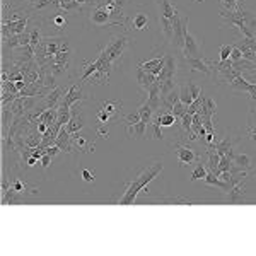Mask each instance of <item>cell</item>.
Returning a JSON list of instances; mask_svg holds the SVG:
<instances>
[{
    "mask_svg": "<svg viewBox=\"0 0 256 256\" xmlns=\"http://www.w3.org/2000/svg\"><path fill=\"white\" fill-rule=\"evenodd\" d=\"M220 18L229 26H234L236 30L241 31L244 38H256V18L251 12L244 9H238L232 12L220 10Z\"/></svg>",
    "mask_w": 256,
    "mask_h": 256,
    "instance_id": "obj_2",
    "label": "cell"
},
{
    "mask_svg": "<svg viewBox=\"0 0 256 256\" xmlns=\"http://www.w3.org/2000/svg\"><path fill=\"white\" fill-rule=\"evenodd\" d=\"M102 2H108V0H98V4H102ZM96 4V6H98Z\"/></svg>",
    "mask_w": 256,
    "mask_h": 256,
    "instance_id": "obj_42",
    "label": "cell"
},
{
    "mask_svg": "<svg viewBox=\"0 0 256 256\" xmlns=\"http://www.w3.org/2000/svg\"><path fill=\"white\" fill-rule=\"evenodd\" d=\"M180 99H181V102H183L184 106H190L193 101H195V99L192 98V94H190V89H188L186 84L180 88Z\"/></svg>",
    "mask_w": 256,
    "mask_h": 256,
    "instance_id": "obj_30",
    "label": "cell"
},
{
    "mask_svg": "<svg viewBox=\"0 0 256 256\" xmlns=\"http://www.w3.org/2000/svg\"><path fill=\"white\" fill-rule=\"evenodd\" d=\"M188 89H190V94H192V98L193 99H198L202 96V88L200 86H196L195 82H188Z\"/></svg>",
    "mask_w": 256,
    "mask_h": 256,
    "instance_id": "obj_34",
    "label": "cell"
},
{
    "mask_svg": "<svg viewBox=\"0 0 256 256\" xmlns=\"http://www.w3.org/2000/svg\"><path fill=\"white\" fill-rule=\"evenodd\" d=\"M239 60H242V52L234 44L232 53H230V62H239Z\"/></svg>",
    "mask_w": 256,
    "mask_h": 256,
    "instance_id": "obj_37",
    "label": "cell"
},
{
    "mask_svg": "<svg viewBox=\"0 0 256 256\" xmlns=\"http://www.w3.org/2000/svg\"><path fill=\"white\" fill-rule=\"evenodd\" d=\"M70 111H72V116H70L65 128H67L68 134L74 135V134H79L82 128H84V118H82V113H80V102H76V104L70 108Z\"/></svg>",
    "mask_w": 256,
    "mask_h": 256,
    "instance_id": "obj_12",
    "label": "cell"
},
{
    "mask_svg": "<svg viewBox=\"0 0 256 256\" xmlns=\"http://www.w3.org/2000/svg\"><path fill=\"white\" fill-rule=\"evenodd\" d=\"M190 68H192V72H200L204 74V76H208L212 77L214 72H216V67H214V64L216 62H210L204 56V58H186Z\"/></svg>",
    "mask_w": 256,
    "mask_h": 256,
    "instance_id": "obj_13",
    "label": "cell"
},
{
    "mask_svg": "<svg viewBox=\"0 0 256 256\" xmlns=\"http://www.w3.org/2000/svg\"><path fill=\"white\" fill-rule=\"evenodd\" d=\"M88 96L82 94V89L80 86L77 84H72L70 88L65 90L64 96H62V101H60V106L58 108H64V110H70L76 102H82Z\"/></svg>",
    "mask_w": 256,
    "mask_h": 256,
    "instance_id": "obj_9",
    "label": "cell"
},
{
    "mask_svg": "<svg viewBox=\"0 0 256 256\" xmlns=\"http://www.w3.org/2000/svg\"><path fill=\"white\" fill-rule=\"evenodd\" d=\"M72 138H74V146L76 147H79L80 150H84V152H88V147H86V137L84 135H80V134H74L72 135Z\"/></svg>",
    "mask_w": 256,
    "mask_h": 256,
    "instance_id": "obj_32",
    "label": "cell"
},
{
    "mask_svg": "<svg viewBox=\"0 0 256 256\" xmlns=\"http://www.w3.org/2000/svg\"><path fill=\"white\" fill-rule=\"evenodd\" d=\"M174 150H176L178 162L183 168L192 166V164H195V162H200V159H202L196 150H193L192 147L184 146V144H174Z\"/></svg>",
    "mask_w": 256,
    "mask_h": 256,
    "instance_id": "obj_7",
    "label": "cell"
},
{
    "mask_svg": "<svg viewBox=\"0 0 256 256\" xmlns=\"http://www.w3.org/2000/svg\"><path fill=\"white\" fill-rule=\"evenodd\" d=\"M164 64H166V55H156L147 62H144V64H140L138 68L147 74H152L154 77H159L164 68Z\"/></svg>",
    "mask_w": 256,
    "mask_h": 256,
    "instance_id": "obj_11",
    "label": "cell"
},
{
    "mask_svg": "<svg viewBox=\"0 0 256 256\" xmlns=\"http://www.w3.org/2000/svg\"><path fill=\"white\" fill-rule=\"evenodd\" d=\"M10 188L14 190V192L20 193V195H26V193H30V195H38V188L31 186L28 181H22V180H19V178H16V180L12 181Z\"/></svg>",
    "mask_w": 256,
    "mask_h": 256,
    "instance_id": "obj_16",
    "label": "cell"
},
{
    "mask_svg": "<svg viewBox=\"0 0 256 256\" xmlns=\"http://www.w3.org/2000/svg\"><path fill=\"white\" fill-rule=\"evenodd\" d=\"M159 122L162 126H172L178 123V118L171 113V111H159Z\"/></svg>",
    "mask_w": 256,
    "mask_h": 256,
    "instance_id": "obj_27",
    "label": "cell"
},
{
    "mask_svg": "<svg viewBox=\"0 0 256 256\" xmlns=\"http://www.w3.org/2000/svg\"><path fill=\"white\" fill-rule=\"evenodd\" d=\"M246 134L251 140H256V122H254V110L250 108V122L246 126Z\"/></svg>",
    "mask_w": 256,
    "mask_h": 256,
    "instance_id": "obj_29",
    "label": "cell"
},
{
    "mask_svg": "<svg viewBox=\"0 0 256 256\" xmlns=\"http://www.w3.org/2000/svg\"><path fill=\"white\" fill-rule=\"evenodd\" d=\"M98 135H99V138L108 137V135H110L108 125H102V123H99V126H98Z\"/></svg>",
    "mask_w": 256,
    "mask_h": 256,
    "instance_id": "obj_38",
    "label": "cell"
},
{
    "mask_svg": "<svg viewBox=\"0 0 256 256\" xmlns=\"http://www.w3.org/2000/svg\"><path fill=\"white\" fill-rule=\"evenodd\" d=\"M55 144L62 148V152H74V138H72V134H68L67 132V128H62L60 130V134H58V137H56L55 140Z\"/></svg>",
    "mask_w": 256,
    "mask_h": 256,
    "instance_id": "obj_15",
    "label": "cell"
},
{
    "mask_svg": "<svg viewBox=\"0 0 256 256\" xmlns=\"http://www.w3.org/2000/svg\"><path fill=\"white\" fill-rule=\"evenodd\" d=\"M82 178H84V181H88V183H92V181H94V171L84 169V171H82Z\"/></svg>",
    "mask_w": 256,
    "mask_h": 256,
    "instance_id": "obj_40",
    "label": "cell"
},
{
    "mask_svg": "<svg viewBox=\"0 0 256 256\" xmlns=\"http://www.w3.org/2000/svg\"><path fill=\"white\" fill-rule=\"evenodd\" d=\"M193 2H196V4H200V2H204V0H193Z\"/></svg>",
    "mask_w": 256,
    "mask_h": 256,
    "instance_id": "obj_43",
    "label": "cell"
},
{
    "mask_svg": "<svg viewBox=\"0 0 256 256\" xmlns=\"http://www.w3.org/2000/svg\"><path fill=\"white\" fill-rule=\"evenodd\" d=\"M204 181L207 184H212V186H217V188H222L224 192H229L230 186H229V183H226V181H222L220 178H218L217 174H214V172H207V176L204 178Z\"/></svg>",
    "mask_w": 256,
    "mask_h": 256,
    "instance_id": "obj_24",
    "label": "cell"
},
{
    "mask_svg": "<svg viewBox=\"0 0 256 256\" xmlns=\"http://www.w3.org/2000/svg\"><path fill=\"white\" fill-rule=\"evenodd\" d=\"M244 195H246V180H241L238 183H234L229 192H227V200H229V204H241L244 200Z\"/></svg>",
    "mask_w": 256,
    "mask_h": 256,
    "instance_id": "obj_14",
    "label": "cell"
},
{
    "mask_svg": "<svg viewBox=\"0 0 256 256\" xmlns=\"http://www.w3.org/2000/svg\"><path fill=\"white\" fill-rule=\"evenodd\" d=\"M90 22L94 24V26L98 28H108V26H116L114 24L113 18H111V14L108 10L104 9L102 6H94L92 9H90Z\"/></svg>",
    "mask_w": 256,
    "mask_h": 256,
    "instance_id": "obj_10",
    "label": "cell"
},
{
    "mask_svg": "<svg viewBox=\"0 0 256 256\" xmlns=\"http://www.w3.org/2000/svg\"><path fill=\"white\" fill-rule=\"evenodd\" d=\"M158 7H159V22L164 38L168 41H172V26H174V19L180 16V10H178V7L171 0H158Z\"/></svg>",
    "mask_w": 256,
    "mask_h": 256,
    "instance_id": "obj_3",
    "label": "cell"
},
{
    "mask_svg": "<svg viewBox=\"0 0 256 256\" xmlns=\"http://www.w3.org/2000/svg\"><path fill=\"white\" fill-rule=\"evenodd\" d=\"M98 120H99V123H102V125H108L110 120H111V114L106 113V111L102 110V108H99V111H98Z\"/></svg>",
    "mask_w": 256,
    "mask_h": 256,
    "instance_id": "obj_36",
    "label": "cell"
},
{
    "mask_svg": "<svg viewBox=\"0 0 256 256\" xmlns=\"http://www.w3.org/2000/svg\"><path fill=\"white\" fill-rule=\"evenodd\" d=\"M148 28V16L144 14V12H138L135 14L134 18L130 19V30H135V31H144Z\"/></svg>",
    "mask_w": 256,
    "mask_h": 256,
    "instance_id": "obj_18",
    "label": "cell"
},
{
    "mask_svg": "<svg viewBox=\"0 0 256 256\" xmlns=\"http://www.w3.org/2000/svg\"><path fill=\"white\" fill-rule=\"evenodd\" d=\"M188 31V18L178 16L174 19V26H172V44L183 52L184 46V34Z\"/></svg>",
    "mask_w": 256,
    "mask_h": 256,
    "instance_id": "obj_8",
    "label": "cell"
},
{
    "mask_svg": "<svg viewBox=\"0 0 256 256\" xmlns=\"http://www.w3.org/2000/svg\"><path fill=\"white\" fill-rule=\"evenodd\" d=\"M50 24H52V28H53V30L60 32V31H65V30H67V26H68V20H67V18H65V16H64V12L58 10L55 16H53L52 19H50Z\"/></svg>",
    "mask_w": 256,
    "mask_h": 256,
    "instance_id": "obj_22",
    "label": "cell"
},
{
    "mask_svg": "<svg viewBox=\"0 0 256 256\" xmlns=\"http://www.w3.org/2000/svg\"><path fill=\"white\" fill-rule=\"evenodd\" d=\"M20 202H22V195L18 192H14L12 188L2 192V204L4 205H18Z\"/></svg>",
    "mask_w": 256,
    "mask_h": 256,
    "instance_id": "obj_23",
    "label": "cell"
},
{
    "mask_svg": "<svg viewBox=\"0 0 256 256\" xmlns=\"http://www.w3.org/2000/svg\"><path fill=\"white\" fill-rule=\"evenodd\" d=\"M125 128H126V134L130 135V137L140 138V137H144V134H146L147 123L138 122V123H135V125H125Z\"/></svg>",
    "mask_w": 256,
    "mask_h": 256,
    "instance_id": "obj_25",
    "label": "cell"
},
{
    "mask_svg": "<svg viewBox=\"0 0 256 256\" xmlns=\"http://www.w3.org/2000/svg\"><path fill=\"white\" fill-rule=\"evenodd\" d=\"M123 120H125V125H135V123L142 122V118H140L138 111H137V113L126 114V116H123Z\"/></svg>",
    "mask_w": 256,
    "mask_h": 256,
    "instance_id": "obj_35",
    "label": "cell"
},
{
    "mask_svg": "<svg viewBox=\"0 0 256 256\" xmlns=\"http://www.w3.org/2000/svg\"><path fill=\"white\" fill-rule=\"evenodd\" d=\"M162 168H164L162 160H156V162H152L150 166H147L137 178H134L132 183H128V186H126L125 192H123V195L118 198V205H132L134 204L138 193L142 192V190L146 188L150 181H154L156 178H158L159 172L162 171Z\"/></svg>",
    "mask_w": 256,
    "mask_h": 256,
    "instance_id": "obj_1",
    "label": "cell"
},
{
    "mask_svg": "<svg viewBox=\"0 0 256 256\" xmlns=\"http://www.w3.org/2000/svg\"><path fill=\"white\" fill-rule=\"evenodd\" d=\"M176 72H178V64L172 55H166V64L164 68L160 72V76L158 77V88L160 90V98L166 96L168 92H171L176 88Z\"/></svg>",
    "mask_w": 256,
    "mask_h": 256,
    "instance_id": "obj_5",
    "label": "cell"
},
{
    "mask_svg": "<svg viewBox=\"0 0 256 256\" xmlns=\"http://www.w3.org/2000/svg\"><path fill=\"white\" fill-rule=\"evenodd\" d=\"M62 89L58 88H55L53 90H50V94H48V101H46V108H52V110H58V106H60V101H62Z\"/></svg>",
    "mask_w": 256,
    "mask_h": 256,
    "instance_id": "obj_26",
    "label": "cell"
},
{
    "mask_svg": "<svg viewBox=\"0 0 256 256\" xmlns=\"http://www.w3.org/2000/svg\"><path fill=\"white\" fill-rule=\"evenodd\" d=\"M208 169L205 166H202V164H198V166L195 168V171L192 172V181H196V180H204L205 176H207Z\"/></svg>",
    "mask_w": 256,
    "mask_h": 256,
    "instance_id": "obj_31",
    "label": "cell"
},
{
    "mask_svg": "<svg viewBox=\"0 0 256 256\" xmlns=\"http://www.w3.org/2000/svg\"><path fill=\"white\" fill-rule=\"evenodd\" d=\"M207 156H208L207 169L210 172H216L217 168H218V162H220V156H218V152L216 150V147L214 146H207Z\"/></svg>",
    "mask_w": 256,
    "mask_h": 256,
    "instance_id": "obj_20",
    "label": "cell"
},
{
    "mask_svg": "<svg viewBox=\"0 0 256 256\" xmlns=\"http://www.w3.org/2000/svg\"><path fill=\"white\" fill-rule=\"evenodd\" d=\"M232 48L234 44H222L220 46V58L218 62H227L230 58V53H232Z\"/></svg>",
    "mask_w": 256,
    "mask_h": 256,
    "instance_id": "obj_33",
    "label": "cell"
},
{
    "mask_svg": "<svg viewBox=\"0 0 256 256\" xmlns=\"http://www.w3.org/2000/svg\"><path fill=\"white\" fill-rule=\"evenodd\" d=\"M36 162H40V160L36 159V158H32V156H31L30 159H28V166H36Z\"/></svg>",
    "mask_w": 256,
    "mask_h": 256,
    "instance_id": "obj_41",
    "label": "cell"
},
{
    "mask_svg": "<svg viewBox=\"0 0 256 256\" xmlns=\"http://www.w3.org/2000/svg\"><path fill=\"white\" fill-rule=\"evenodd\" d=\"M220 4H222V10L232 12L238 9H242L244 0H220Z\"/></svg>",
    "mask_w": 256,
    "mask_h": 256,
    "instance_id": "obj_28",
    "label": "cell"
},
{
    "mask_svg": "<svg viewBox=\"0 0 256 256\" xmlns=\"http://www.w3.org/2000/svg\"><path fill=\"white\" fill-rule=\"evenodd\" d=\"M40 164H41V168H43V169L50 168V164H52V156H50V154H44L43 158L40 159Z\"/></svg>",
    "mask_w": 256,
    "mask_h": 256,
    "instance_id": "obj_39",
    "label": "cell"
},
{
    "mask_svg": "<svg viewBox=\"0 0 256 256\" xmlns=\"http://www.w3.org/2000/svg\"><path fill=\"white\" fill-rule=\"evenodd\" d=\"M126 48H128V36H126V32H122V34L113 36L104 48L99 50V53H101V55L114 67V65L122 62Z\"/></svg>",
    "mask_w": 256,
    "mask_h": 256,
    "instance_id": "obj_4",
    "label": "cell"
},
{
    "mask_svg": "<svg viewBox=\"0 0 256 256\" xmlns=\"http://www.w3.org/2000/svg\"><path fill=\"white\" fill-rule=\"evenodd\" d=\"M234 166L242 172H250L251 168H253V160H251V158L248 154H239V156H234Z\"/></svg>",
    "mask_w": 256,
    "mask_h": 256,
    "instance_id": "obj_19",
    "label": "cell"
},
{
    "mask_svg": "<svg viewBox=\"0 0 256 256\" xmlns=\"http://www.w3.org/2000/svg\"><path fill=\"white\" fill-rule=\"evenodd\" d=\"M183 53L186 58H204L205 52H204V41L198 40L195 34H192L190 31H186L184 34V46Z\"/></svg>",
    "mask_w": 256,
    "mask_h": 256,
    "instance_id": "obj_6",
    "label": "cell"
},
{
    "mask_svg": "<svg viewBox=\"0 0 256 256\" xmlns=\"http://www.w3.org/2000/svg\"><path fill=\"white\" fill-rule=\"evenodd\" d=\"M138 114H140V118H142L144 123H147V125H150V123H152V118H154L156 111H154V108H152L150 102H148L147 99L142 102V106L138 108Z\"/></svg>",
    "mask_w": 256,
    "mask_h": 256,
    "instance_id": "obj_21",
    "label": "cell"
},
{
    "mask_svg": "<svg viewBox=\"0 0 256 256\" xmlns=\"http://www.w3.org/2000/svg\"><path fill=\"white\" fill-rule=\"evenodd\" d=\"M101 108L106 111V113L111 114V118H116L122 114V108H123V101L120 99H110V101H104L101 104Z\"/></svg>",
    "mask_w": 256,
    "mask_h": 256,
    "instance_id": "obj_17",
    "label": "cell"
}]
</instances>
